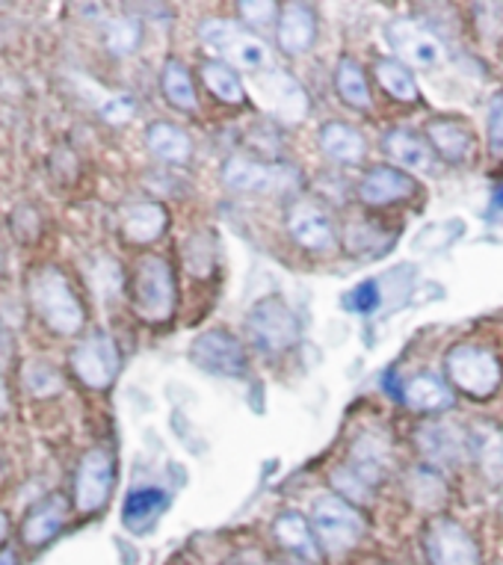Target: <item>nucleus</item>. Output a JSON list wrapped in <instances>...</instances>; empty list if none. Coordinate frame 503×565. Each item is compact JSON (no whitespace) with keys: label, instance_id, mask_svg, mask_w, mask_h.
<instances>
[{"label":"nucleus","instance_id":"1","mask_svg":"<svg viewBox=\"0 0 503 565\" xmlns=\"http://www.w3.org/2000/svg\"><path fill=\"white\" fill-rule=\"evenodd\" d=\"M30 302L45 326L56 334H77L84 329V306L68 285L63 269L39 267L30 276Z\"/></svg>","mask_w":503,"mask_h":565},{"label":"nucleus","instance_id":"2","mask_svg":"<svg viewBox=\"0 0 503 565\" xmlns=\"http://www.w3.org/2000/svg\"><path fill=\"white\" fill-rule=\"evenodd\" d=\"M175 276L167 260L146 255L133 273V308L146 323H167L175 315Z\"/></svg>","mask_w":503,"mask_h":565},{"label":"nucleus","instance_id":"3","mask_svg":"<svg viewBox=\"0 0 503 565\" xmlns=\"http://www.w3.org/2000/svg\"><path fill=\"white\" fill-rule=\"evenodd\" d=\"M199 36H202L205 47H211L216 56H223L225 63L240 65L246 72H261L272 60L270 47L264 45L255 33L234 24V21L207 19L199 28Z\"/></svg>","mask_w":503,"mask_h":565},{"label":"nucleus","instance_id":"4","mask_svg":"<svg viewBox=\"0 0 503 565\" xmlns=\"http://www.w3.org/2000/svg\"><path fill=\"white\" fill-rule=\"evenodd\" d=\"M448 376L459 391H465L468 397L485 399L501 388L503 371L501 362L489 350L480 347H457L448 352Z\"/></svg>","mask_w":503,"mask_h":565},{"label":"nucleus","instance_id":"5","mask_svg":"<svg viewBox=\"0 0 503 565\" xmlns=\"http://www.w3.org/2000/svg\"><path fill=\"white\" fill-rule=\"evenodd\" d=\"M249 334L252 343L261 352H285L293 350L302 334L299 317L290 311L279 297L261 299L258 306L249 311Z\"/></svg>","mask_w":503,"mask_h":565},{"label":"nucleus","instance_id":"6","mask_svg":"<svg viewBox=\"0 0 503 565\" xmlns=\"http://www.w3.org/2000/svg\"><path fill=\"white\" fill-rule=\"evenodd\" d=\"M311 524L323 539L329 551H346V547L358 545L364 536V519L362 512L350 507L344 498L338 494H323L311 507Z\"/></svg>","mask_w":503,"mask_h":565},{"label":"nucleus","instance_id":"7","mask_svg":"<svg viewBox=\"0 0 503 565\" xmlns=\"http://www.w3.org/2000/svg\"><path fill=\"white\" fill-rule=\"evenodd\" d=\"M119 347H116L110 334L95 332L72 350V371H75V376L84 382L86 388H110L116 376H119Z\"/></svg>","mask_w":503,"mask_h":565},{"label":"nucleus","instance_id":"8","mask_svg":"<svg viewBox=\"0 0 503 565\" xmlns=\"http://www.w3.org/2000/svg\"><path fill=\"white\" fill-rule=\"evenodd\" d=\"M190 362L196 364L199 371L211 373V376L237 380V376L246 373V350L232 332L211 329V332L199 334L196 341L190 343Z\"/></svg>","mask_w":503,"mask_h":565},{"label":"nucleus","instance_id":"9","mask_svg":"<svg viewBox=\"0 0 503 565\" xmlns=\"http://www.w3.org/2000/svg\"><path fill=\"white\" fill-rule=\"evenodd\" d=\"M113 482H116V459L113 454L95 447L89 454L81 459L77 465V477H75V503L77 510L93 515L110 501Z\"/></svg>","mask_w":503,"mask_h":565},{"label":"nucleus","instance_id":"10","mask_svg":"<svg viewBox=\"0 0 503 565\" xmlns=\"http://www.w3.org/2000/svg\"><path fill=\"white\" fill-rule=\"evenodd\" d=\"M225 184L240 193H285L297 184V172L276 163H261L252 158H232L223 169Z\"/></svg>","mask_w":503,"mask_h":565},{"label":"nucleus","instance_id":"11","mask_svg":"<svg viewBox=\"0 0 503 565\" xmlns=\"http://www.w3.org/2000/svg\"><path fill=\"white\" fill-rule=\"evenodd\" d=\"M388 45L394 47V54L400 56L406 65L415 68H436L445 60V47L438 42L436 33H429L424 24L409 19H397L385 30Z\"/></svg>","mask_w":503,"mask_h":565},{"label":"nucleus","instance_id":"12","mask_svg":"<svg viewBox=\"0 0 503 565\" xmlns=\"http://www.w3.org/2000/svg\"><path fill=\"white\" fill-rule=\"evenodd\" d=\"M255 93H258V102L281 121L297 125L306 119L308 95L297 84V77H290L288 72H264V77L255 81Z\"/></svg>","mask_w":503,"mask_h":565},{"label":"nucleus","instance_id":"13","mask_svg":"<svg viewBox=\"0 0 503 565\" xmlns=\"http://www.w3.org/2000/svg\"><path fill=\"white\" fill-rule=\"evenodd\" d=\"M427 554L432 565H480V551L457 521L436 519L427 530Z\"/></svg>","mask_w":503,"mask_h":565},{"label":"nucleus","instance_id":"14","mask_svg":"<svg viewBox=\"0 0 503 565\" xmlns=\"http://www.w3.org/2000/svg\"><path fill=\"white\" fill-rule=\"evenodd\" d=\"M288 232L290 237L311 252H327L335 243V225L329 220L323 207L311 202H297L288 211Z\"/></svg>","mask_w":503,"mask_h":565},{"label":"nucleus","instance_id":"15","mask_svg":"<svg viewBox=\"0 0 503 565\" xmlns=\"http://www.w3.org/2000/svg\"><path fill=\"white\" fill-rule=\"evenodd\" d=\"M169 494L158 486H140V489L128 491L125 507H121V524L131 533H149L167 512Z\"/></svg>","mask_w":503,"mask_h":565},{"label":"nucleus","instance_id":"16","mask_svg":"<svg viewBox=\"0 0 503 565\" xmlns=\"http://www.w3.org/2000/svg\"><path fill=\"white\" fill-rule=\"evenodd\" d=\"M119 223L121 234L131 243H154L160 234L167 232L169 214L167 207L158 202H133L121 207Z\"/></svg>","mask_w":503,"mask_h":565},{"label":"nucleus","instance_id":"17","mask_svg":"<svg viewBox=\"0 0 503 565\" xmlns=\"http://www.w3.org/2000/svg\"><path fill=\"white\" fill-rule=\"evenodd\" d=\"M415 438H418L420 454L432 465H459L465 456L468 438L448 424H424Z\"/></svg>","mask_w":503,"mask_h":565},{"label":"nucleus","instance_id":"18","mask_svg":"<svg viewBox=\"0 0 503 565\" xmlns=\"http://www.w3.org/2000/svg\"><path fill=\"white\" fill-rule=\"evenodd\" d=\"M415 193V181H411L406 172L394 167H376L371 169L364 181L358 184V195H362L364 204H392L400 202L406 195Z\"/></svg>","mask_w":503,"mask_h":565},{"label":"nucleus","instance_id":"19","mask_svg":"<svg viewBox=\"0 0 503 565\" xmlns=\"http://www.w3.org/2000/svg\"><path fill=\"white\" fill-rule=\"evenodd\" d=\"M314 36H318L314 10L306 7V3H288V7L281 10L279 19L281 51H288V54H302V51H308V47L314 45Z\"/></svg>","mask_w":503,"mask_h":565},{"label":"nucleus","instance_id":"20","mask_svg":"<svg viewBox=\"0 0 503 565\" xmlns=\"http://www.w3.org/2000/svg\"><path fill=\"white\" fill-rule=\"evenodd\" d=\"M320 149L327 151V158L338 163H362L367 154V142H364L362 130H355L346 121H327L320 128Z\"/></svg>","mask_w":503,"mask_h":565},{"label":"nucleus","instance_id":"21","mask_svg":"<svg viewBox=\"0 0 503 565\" xmlns=\"http://www.w3.org/2000/svg\"><path fill=\"white\" fill-rule=\"evenodd\" d=\"M63 521H66V501L60 494H51V498L39 501L30 510V515L24 519V527H21V536L33 547L45 545V542H51L60 533Z\"/></svg>","mask_w":503,"mask_h":565},{"label":"nucleus","instance_id":"22","mask_svg":"<svg viewBox=\"0 0 503 565\" xmlns=\"http://www.w3.org/2000/svg\"><path fill=\"white\" fill-rule=\"evenodd\" d=\"M427 134L432 139V146L438 149L441 158H448L450 163H465L474 151V139H471V130L462 125V121L453 119H432L427 125Z\"/></svg>","mask_w":503,"mask_h":565},{"label":"nucleus","instance_id":"23","mask_svg":"<svg viewBox=\"0 0 503 565\" xmlns=\"http://www.w3.org/2000/svg\"><path fill=\"white\" fill-rule=\"evenodd\" d=\"M400 399L406 406L418 408V412H441V408L453 406V394L448 391V385L429 373H420V376H411L400 391Z\"/></svg>","mask_w":503,"mask_h":565},{"label":"nucleus","instance_id":"24","mask_svg":"<svg viewBox=\"0 0 503 565\" xmlns=\"http://www.w3.org/2000/svg\"><path fill=\"white\" fill-rule=\"evenodd\" d=\"M388 454H392V447L385 441L383 436H376V433H364V436L355 438L353 445V468L358 477H362L367 486L379 480L385 473V465H388Z\"/></svg>","mask_w":503,"mask_h":565},{"label":"nucleus","instance_id":"25","mask_svg":"<svg viewBox=\"0 0 503 565\" xmlns=\"http://www.w3.org/2000/svg\"><path fill=\"white\" fill-rule=\"evenodd\" d=\"M385 149H388V154H392L394 160H400L403 167L411 169V172H429L432 163H436L429 146L415 134V130L394 128L392 134L385 137Z\"/></svg>","mask_w":503,"mask_h":565},{"label":"nucleus","instance_id":"26","mask_svg":"<svg viewBox=\"0 0 503 565\" xmlns=\"http://www.w3.org/2000/svg\"><path fill=\"white\" fill-rule=\"evenodd\" d=\"M146 139H149V149L160 160H169V163H186L190 154H193L190 137L178 125H169V121H154Z\"/></svg>","mask_w":503,"mask_h":565},{"label":"nucleus","instance_id":"27","mask_svg":"<svg viewBox=\"0 0 503 565\" xmlns=\"http://www.w3.org/2000/svg\"><path fill=\"white\" fill-rule=\"evenodd\" d=\"M276 539L288 551H297L306 559H318V545H314L311 527H308V521L299 512H285V515H279V521H276Z\"/></svg>","mask_w":503,"mask_h":565},{"label":"nucleus","instance_id":"28","mask_svg":"<svg viewBox=\"0 0 503 565\" xmlns=\"http://www.w3.org/2000/svg\"><path fill=\"white\" fill-rule=\"evenodd\" d=\"M474 456L480 471L492 482H503V436L494 427H480L474 433Z\"/></svg>","mask_w":503,"mask_h":565},{"label":"nucleus","instance_id":"29","mask_svg":"<svg viewBox=\"0 0 503 565\" xmlns=\"http://www.w3.org/2000/svg\"><path fill=\"white\" fill-rule=\"evenodd\" d=\"M163 95L169 98V104H175L178 110L193 113L199 107L196 89H193V77H190V72H186L178 60H169V63L163 65Z\"/></svg>","mask_w":503,"mask_h":565},{"label":"nucleus","instance_id":"30","mask_svg":"<svg viewBox=\"0 0 503 565\" xmlns=\"http://www.w3.org/2000/svg\"><path fill=\"white\" fill-rule=\"evenodd\" d=\"M338 95L344 98L355 110H371V93H367V81H364L362 68L353 60H341L335 75Z\"/></svg>","mask_w":503,"mask_h":565},{"label":"nucleus","instance_id":"31","mask_svg":"<svg viewBox=\"0 0 503 565\" xmlns=\"http://www.w3.org/2000/svg\"><path fill=\"white\" fill-rule=\"evenodd\" d=\"M202 77H205L207 89L225 104H240L246 98V89H243L240 77L234 72L232 65L223 63H205L202 65Z\"/></svg>","mask_w":503,"mask_h":565},{"label":"nucleus","instance_id":"32","mask_svg":"<svg viewBox=\"0 0 503 565\" xmlns=\"http://www.w3.org/2000/svg\"><path fill=\"white\" fill-rule=\"evenodd\" d=\"M376 77L383 89H388V95L400 98V102H418V86H415V77L400 60H379L376 63Z\"/></svg>","mask_w":503,"mask_h":565},{"label":"nucleus","instance_id":"33","mask_svg":"<svg viewBox=\"0 0 503 565\" xmlns=\"http://www.w3.org/2000/svg\"><path fill=\"white\" fill-rule=\"evenodd\" d=\"M409 491L415 503H420L424 510H438L445 498H448V486L441 482L436 471H429V468H420L409 477Z\"/></svg>","mask_w":503,"mask_h":565},{"label":"nucleus","instance_id":"34","mask_svg":"<svg viewBox=\"0 0 503 565\" xmlns=\"http://www.w3.org/2000/svg\"><path fill=\"white\" fill-rule=\"evenodd\" d=\"M24 385L30 388V394L36 397H51L56 391L63 388V376L56 371L54 364L45 362V359H30L24 364Z\"/></svg>","mask_w":503,"mask_h":565},{"label":"nucleus","instance_id":"35","mask_svg":"<svg viewBox=\"0 0 503 565\" xmlns=\"http://www.w3.org/2000/svg\"><path fill=\"white\" fill-rule=\"evenodd\" d=\"M104 36H107V47L113 54H131L140 45V21L128 19V15L110 19L104 28Z\"/></svg>","mask_w":503,"mask_h":565},{"label":"nucleus","instance_id":"36","mask_svg":"<svg viewBox=\"0 0 503 565\" xmlns=\"http://www.w3.org/2000/svg\"><path fill=\"white\" fill-rule=\"evenodd\" d=\"M344 306L350 311H358V315H367L373 308L379 306V288H376V281H362L358 288H353L344 297Z\"/></svg>","mask_w":503,"mask_h":565},{"label":"nucleus","instance_id":"37","mask_svg":"<svg viewBox=\"0 0 503 565\" xmlns=\"http://www.w3.org/2000/svg\"><path fill=\"white\" fill-rule=\"evenodd\" d=\"M332 482H335L338 489H344V494H350L353 501H367L371 498V486L358 477V473L353 471V468H344V471H338L335 477H332Z\"/></svg>","mask_w":503,"mask_h":565},{"label":"nucleus","instance_id":"38","mask_svg":"<svg viewBox=\"0 0 503 565\" xmlns=\"http://www.w3.org/2000/svg\"><path fill=\"white\" fill-rule=\"evenodd\" d=\"M276 12H279V7L276 3H252V0H243L240 3V15L249 24H255V28H267L272 19H276Z\"/></svg>","mask_w":503,"mask_h":565},{"label":"nucleus","instance_id":"39","mask_svg":"<svg viewBox=\"0 0 503 565\" xmlns=\"http://www.w3.org/2000/svg\"><path fill=\"white\" fill-rule=\"evenodd\" d=\"M489 146L492 154H503V98L492 104V116H489Z\"/></svg>","mask_w":503,"mask_h":565},{"label":"nucleus","instance_id":"40","mask_svg":"<svg viewBox=\"0 0 503 565\" xmlns=\"http://www.w3.org/2000/svg\"><path fill=\"white\" fill-rule=\"evenodd\" d=\"M7 408H10V391L3 385V380H0V415H7Z\"/></svg>","mask_w":503,"mask_h":565},{"label":"nucleus","instance_id":"41","mask_svg":"<svg viewBox=\"0 0 503 565\" xmlns=\"http://www.w3.org/2000/svg\"><path fill=\"white\" fill-rule=\"evenodd\" d=\"M15 563H19L15 551H3V554H0V565H15Z\"/></svg>","mask_w":503,"mask_h":565},{"label":"nucleus","instance_id":"42","mask_svg":"<svg viewBox=\"0 0 503 565\" xmlns=\"http://www.w3.org/2000/svg\"><path fill=\"white\" fill-rule=\"evenodd\" d=\"M7 530H10V524H7V515L0 512V545H3V539H7Z\"/></svg>","mask_w":503,"mask_h":565},{"label":"nucleus","instance_id":"43","mask_svg":"<svg viewBox=\"0 0 503 565\" xmlns=\"http://www.w3.org/2000/svg\"><path fill=\"white\" fill-rule=\"evenodd\" d=\"M492 207H494V211H503V186H501V190H497V193H494Z\"/></svg>","mask_w":503,"mask_h":565},{"label":"nucleus","instance_id":"44","mask_svg":"<svg viewBox=\"0 0 503 565\" xmlns=\"http://www.w3.org/2000/svg\"><path fill=\"white\" fill-rule=\"evenodd\" d=\"M281 565H308V563H302V559H290V563H281Z\"/></svg>","mask_w":503,"mask_h":565},{"label":"nucleus","instance_id":"45","mask_svg":"<svg viewBox=\"0 0 503 565\" xmlns=\"http://www.w3.org/2000/svg\"><path fill=\"white\" fill-rule=\"evenodd\" d=\"M497 565H503V563H497Z\"/></svg>","mask_w":503,"mask_h":565}]
</instances>
